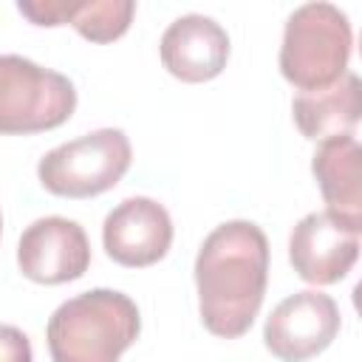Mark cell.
<instances>
[{"instance_id": "15", "label": "cell", "mask_w": 362, "mask_h": 362, "mask_svg": "<svg viewBox=\"0 0 362 362\" xmlns=\"http://www.w3.org/2000/svg\"><path fill=\"white\" fill-rule=\"evenodd\" d=\"M0 232H3V218H0Z\"/></svg>"}, {"instance_id": "3", "label": "cell", "mask_w": 362, "mask_h": 362, "mask_svg": "<svg viewBox=\"0 0 362 362\" xmlns=\"http://www.w3.org/2000/svg\"><path fill=\"white\" fill-rule=\"evenodd\" d=\"M351 45V23L339 6L325 0L303 3L286 20L280 74L300 93L322 90L348 71Z\"/></svg>"}, {"instance_id": "4", "label": "cell", "mask_w": 362, "mask_h": 362, "mask_svg": "<svg viewBox=\"0 0 362 362\" xmlns=\"http://www.w3.org/2000/svg\"><path fill=\"white\" fill-rule=\"evenodd\" d=\"M74 82L20 54H0V133H42L71 119Z\"/></svg>"}, {"instance_id": "12", "label": "cell", "mask_w": 362, "mask_h": 362, "mask_svg": "<svg viewBox=\"0 0 362 362\" xmlns=\"http://www.w3.org/2000/svg\"><path fill=\"white\" fill-rule=\"evenodd\" d=\"M291 113L300 133L311 141L354 136L362 113V82L356 74L345 71L334 85L322 90L297 93L291 102Z\"/></svg>"}, {"instance_id": "6", "label": "cell", "mask_w": 362, "mask_h": 362, "mask_svg": "<svg viewBox=\"0 0 362 362\" xmlns=\"http://www.w3.org/2000/svg\"><path fill=\"white\" fill-rule=\"evenodd\" d=\"M339 308L322 291H297L274 305L263 325L266 348L283 362H303L325 351L339 334Z\"/></svg>"}, {"instance_id": "2", "label": "cell", "mask_w": 362, "mask_h": 362, "mask_svg": "<svg viewBox=\"0 0 362 362\" xmlns=\"http://www.w3.org/2000/svg\"><path fill=\"white\" fill-rule=\"evenodd\" d=\"M139 331L141 317L127 294L90 288L51 314L45 339L54 362H119Z\"/></svg>"}, {"instance_id": "8", "label": "cell", "mask_w": 362, "mask_h": 362, "mask_svg": "<svg viewBox=\"0 0 362 362\" xmlns=\"http://www.w3.org/2000/svg\"><path fill=\"white\" fill-rule=\"evenodd\" d=\"M20 272L45 286L76 280L90 266V243L76 221L48 215L25 226L17 246Z\"/></svg>"}, {"instance_id": "14", "label": "cell", "mask_w": 362, "mask_h": 362, "mask_svg": "<svg viewBox=\"0 0 362 362\" xmlns=\"http://www.w3.org/2000/svg\"><path fill=\"white\" fill-rule=\"evenodd\" d=\"M31 359L34 354L28 337L14 325L0 322V362H31Z\"/></svg>"}, {"instance_id": "11", "label": "cell", "mask_w": 362, "mask_h": 362, "mask_svg": "<svg viewBox=\"0 0 362 362\" xmlns=\"http://www.w3.org/2000/svg\"><path fill=\"white\" fill-rule=\"evenodd\" d=\"M311 173L328 204V212L362 229V150L356 136L320 141Z\"/></svg>"}, {"instance_id": "7", "label": "cell", "mask_w": 362, "mask_h": 362, "mask_svg": "<svg viewBox=\"0 0 362 362\" xmlns=\"http://www.w3.org/2000/svg\"><path fill=\"white\" fill-rule=\"evenodd\" d=\"M359 255V226L322 209L300 218L288 238V260L294 272L314 286L342 280Z\"/></svg>"}, {"instance_id": "10", "label": "cell", "mask_w": 362, "mask_h": 362, "mask_svg": "<svg viewBox=\"0 0 362 362\" xmlns=\"http://www.w3.org/2000/svg\"><path fill=\"white\" fill-rule=\"evenodd\" d=\"M161 62L181 82H206L226 68L229 34L206 14H181L161 34Z\"/></svg>"}, {"instance_id": "5", "label": "cell", "mask_w": 362, "mask_h": 362, "mask_svg": "<svg viewBox=\"0 0 362 362\" xmlns=\"http://www.w3.org/2000/svg\"><path fill=\"white\" fill-rule=\"evenodd\" d=\"M130 139L119 127H99L48 150L37 175L40 184L62 198H93L122 181L130 167Z\"/></svg>"}, {"instance_id": "1", "label": "cell", "mask_w": 362, "mask_h": 362, "mask_svg": "<svg viewBox=\"0 0 362 362\" xmlns=\"http://www.w3.org/2000/svg\"><path fill=\"white\" fill-rule=\"evenodd\" d=\"M269 280V240L252 221L215 226L195 257L198 311L215 337L246 334L263 305Z\"/></svg>"}, {"instance_id": "9", "label": "cell", "mask_w": 362, "mask_h": 362, "mask_svg": "<svg viewBox=\"0 0 362 362\" xmlns=\"http://www.w3.org/2000/svg\"><path fill=\"white\" fill-rule=\"evenodd\" d=\"M102 243L105 252L122 266H153L167 255L173 243L170 212L147 195L124 198L107 212L102 223Z\"/></svg>"}, {"instance_id": "13", "label": "cell", "mask_w": 362, "mask_h": 362, "mask_svg": "<svg viewBox=\"0 0 362 362\" xmlns=\"http://www.w3.org/2000/svg\"><path fill=\"white\" fill-rule=\"evenodd\" d=\"M20 14L34 25L71 23L85 40L110 42L122 37L133 20V0H20Z\"/></svg>"}]
</instances>
